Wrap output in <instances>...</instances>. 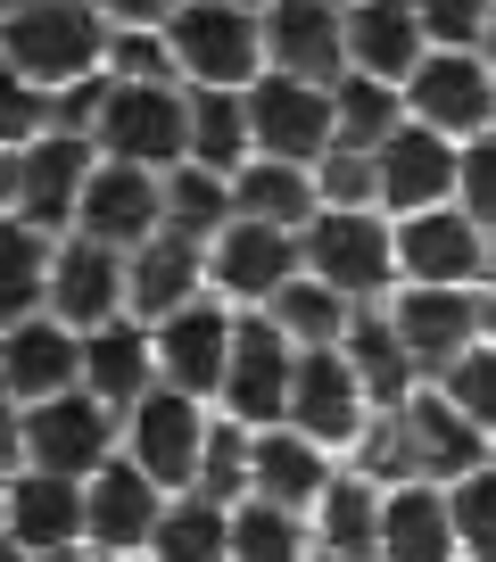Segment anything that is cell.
<instances>
[{
	"label": "cell",
	"instance_id": "obj_15",
	"mask_svg": "<svg viewBox=\"0 0 496 562\" xmlns=\"http://www.w3.org/2000/svg\"><path fill=\"white\" fill-rule=\"evenodd\" d=\"M158 521H166V488L133 456L100 463V472L83 480V546H100V554H142V546L158 538Z\"/></svg>",
	"mask_w": 496,
	"mask_h": 562
},
{
	"label": "cell",
	"instance_id": "obj_44",
	"mask_svg": "<svg viewBox=\"0 0 496 562\" xmlns=\"http://www.w3.org/2000/svg\"><path fill=\"white\" fill-rule=\"evenodd\" d=\"M406 9H414V25H422L430 50H480L496 0H406Z\"/></svg>",
	"mask_w": 496,
	"mask_h": 562
},
{
	"label": "cell",
	"instance_id": "obj_38",
	"mask_svg": "<svg viewBox=\"0 0 496 562\" xmlns=\"http://www.w3.org/2000/svg\"><path fill=\"white\" fill-rule=\"evenodd\" d=\"M166 182V232H182V240H199L207 248L215 232L232 224V175H207V166H174V175H158Z\"/></svg>",
	"mask_w": 496,
	"mask_h": 562
},
{
	"label": "cell",
	"instance_id": "obj_51",
	"mask_svg": "<svg viewBox=\"0 0 496 562\" xmlns=\"http://www.w3.org/2000/svg\"><path fill=\"white\" fill-rule=\"evenodd\" d=\"M480 58H488V75H496V9H488V34H480Z\"/></svg>",
	"mask_w": 496,
	"mask_h": 562
},
{
	"label": "cell",
	"instance_id": "obj_20",
	"mask_svg": "<svg viewBox=\"0 0 496 562\" xmlns=\"http://www.w3.org/2000/svg\"><path fill=\"white\" fill-rule=\"evenodd\" d=\"M83 389V331H67L58 315H34L18 331H0V397L42 405Z\"/></svg>",
	"mask_w": 496,
	"mask_h": 562
},
{
	"label": "cell",
	"instance_id": "obj_8",
	"mask_svg": "<svg viewBox=\"0 0 496 562\" xmlns=\"http://www.w3.org/2000/svg\"><path fill=\"white\" fill-rule=\"evenodd\" d=\"M406 116L430 124V133H447L463 149V140L496 133V75L480 50H422V67L406 75Z\"/></svg>",
	"mask_w": 496,
	"mask_h": 562
},
{
	"label": "cell",
	"instance_id": "obj_45",
	"mask_svg": "<svg viewBox=\"0 0 496 562\" xmlns=\"http://www.w3.org/2000/svg\"><path fill=\"white\" fill-rule=\"evenodd\" d=\"M50 133V91H34L9 58H0V149H25V140Z\"/></svg>",
	"mask_w": 496,
	"mask_h": 562
},
{
	"label": "cell",
	"instance_id": "obj_1",
	"mask_svg": "<svg viewBox=\"0 0 496 562\" xmlns=\"http://www.w3.org/2000/svg\"><path fill=\"white\" fill-rule=\"evenodd\" d=\"M108 34H116V25H108L91 0H42V9L0 25V58L34 91H67V83L108 75Z\"/></svg>",
	"mask_w": 496,
	"mask_h": 562
},
{
	"label": "cell",
	"instance_id": "obj_3",
	"mask_svg": "<svg viewBox=\"0 0 496 562\" xmlns=\"http://www.w3.org/2000/svg\"><path fill=\"white\" fill-rule=\"evenodd\" d=\"M166 42L191 91H248L266 75V18L240 0H182Z\"/></svg>",
	"mask_w": 496,
	"mask_h": 562
},
{
	"label": "cell",
	"instance_id": "obj_58",
	"mask_svg": "<svg viewBox=\"0 0 496 562\" xmlns=\"http://www.w3.org/2000/svg\"><path fill=\"white\" fill-rule=\"evenodd\" d=\"M331 9H356V0H331Z\"/></svg>",
	"mask_w": 496,
	"mask_h": 562
},
{
	"label": "cell",
	"instance_id": "obj_40",
	"mask_svg": "<svg viewBox=\"0 0 496 562\" xmlns=\"http://www.w3.org/2000/svg\"><path fill=\"white\" fill-rule=\"evenodd\" d=\"M447 513H455V546H463V554L496 562V463L463 472L455 488H447Z\"/></svg>",
	"mask_w": 496,
	"mask_h": 562
},
{
	"label": "cell",
	"instance_id": "obj_41",
	"mask_svg": "<svg viewBox=\"0 0 496 562\" xmlns=\"http://www.w3.org/2000/svg\"><path fill=\"white\" fill-rule=\"evenodd\" d=\"M248 447H257V430H240V422H215L207 430V456H199V496H215V505H248Z\"/></svg>",
	"mask_w": 496,
	"mask_h": 562
},
{
	"label": "cell",
	"instance_id": "obj_43",
	"mask_svg": "<svg viewBox=\"0 0 496 562\" xmlns=\"http://www.w3.org/2000/svg\"><path fill=\"white\" fill-rule=\"evenodd\" d=\"M315 191H323V207H339V215L381 207V158H364V149H331V158L315 166Z\"/></svg>",
	"mask_w": 496,
	"mask_h": 562
},
{
	"label": "cell",
	"instance_id": "obj_30",
	"mask_svg": "<svg viewBox=\"0 0 496 562\" xmlns=\"http://www.w3.org/2000/svg\"><path fill=\"white\" fill-rule=\"evenodd\" d=\"M232 207L248 224H273V232H306L323 215V191H315V166H282V158H248L232 175Z\"/></svg>",
	"mask_w": 496,
	"mask_h": 562
},
{
	"label": "cell",
	"instance_id": "obj_28",
	"mask_svg": "<svg viewBox=\"0 0 496 562\" xmlns=\"http://www.w3.org/2000/svg\"><path fill=\"white\" fill-rule=\"evenodd\" d=\"M422 25H414L406 0H356L348 9V75H381V83L406 91V75L422 67Z\"/></svg>",
	"mask_w": 496,
	"mask_h": 562
},
{
	"label": "cell",
	"instance_id": "obj_7",
	"mask_svg": "<svg viewBox=\"0 0 496 562\" xmlns=\"http://www.w3.org/2000/svg\"><path fill=\"white\" fill-rule=\"evenodd\" d=\"M207 397H182V389H149L133 414H124V456L142 463L149 480H158L166 496L199 488V456H207Z\"/></svg>",
	"mask_w": 496,
	"mask_h": 562
},
{
	"label": "cell",
	"instance_id": "obj_54",
	"mask_svg": "<svg viewBox=\"0 0 496 562\" xmlns=\"http://www.w3.org/2000/svg\"><path fill=\"white\" fill-rule=\"evenodd\" d=\"M34 562H83V546H67V554H34Z\"/></svg>",
	"mask_w": 496,
	"mask_h": 562
},
{
	"label": "cell",
	"instance_id": "obj_55",
	"mask_svg": "<svg viewBox=\"0 0 496 562\" xmlns=\"http://www.w3.org/2000/svg\"><path fill=\"white\" fill-rule=\"evenodd\" d=\"M488 290H496V232H488Z\"/></svg>",
	"mask_w": 496,
	"mask_h": 562
},
{
	"label": "cell",
	"instance_id": "obj_17",
	"mask_svg": "<svg viewBox=\"0 0 496 562\" xmlns=\"http://www.w3.org/2000/svg\"><path fill=\"white\" fill-rule=\"evenodd\" d=\"M455 166L463 149L430 124H406V133L381 140V215L406 224V215H430V207H455Z\"/></svg>",
	"mask_w": 496,
	"mask_h": 562
},
{
	"label": "cell",
	"instance_id": "obj_24",
	"mask_svg": "<svg viewBox=\"0 0 496 562\" xmlns=\"http://www.w3.org/2000/svg\"><path fill=\"white\" fill-rule=\"evenodd\" d=\"M0 529L25 546V554H67L83 546V480H58V472H9V513Z\"/></svg>",
	"mask_w": 496,
	"mask_h": 562
},
{
	"label": "cell",
	"instance_id": "obj_57",
	"mask_svg": "<svg viewBox=\"0 0 496 562\" xmlns=\"http://www.w3.org/2000/svg\"><path fill=\"white\" fill-rule=\"evenodd\" d=\"M0 513H9V480H0Z\"/></svg>",
	"mask_w": 496,
	"mask_h": 562
},
{
	"label": "cell",
	"instance_id": "obj_12",
	"mask_svg": "<svg viewBox=\"0 0 496 562\" xmlns=\"http://www.w3.org/2000/svg\"><path fill=\"white\" fill-rule=\"evenodd\" d=\"M290 430H306L315 447H364L372 397L356 381V364L339 348H298V381H290Z\"/></svg>",
	"mask_w": 496,
	"mask_h": 562
},
{
	"label": "cell",
	"instance_id": "obj_26",
	"mask_svg": "<svg viewBox=\"0 0 496 562\" xmlns=\"http://www.w3.org/2000/svg\"><path fill=\"white\" fill-rule=\"evenodd\" d=\"M83 389L108 405V414H133V405L158 389V348H149V323H100L83 331Z\"/></svg>",
	"mask_w": 496,
	"mask_h": 562
},
{
	"label": "cell",
	"instance_id": "obj_52",
	"mask_svg": "<svg viewBox=\"0 0 496 562\" xmlns=\"http://www.w3.org/2000/svg\"><path fill=\"white\" fill-rule=\"evenodd\" d=\"M0 562H34V554H25V546L9 538V529H0Z\"/></svg>",
	"mask_w": 496,
	"mask_h": 562
},
{
	"label": "cell",
	"instance_id": "obj_9",
	"mask_svg": "<svg viewBox=\"0 0 496 562\" xmlns=\"http://www.w3.org/2000/svg\"><path fill=\"white\" fill-rule=\"evenodd\" d=\"M306 273V248H298V232H273V224H248V215H232L224 232L207 240V281L224 290L232 306H273L282 299V281H298Z\"/></svg>",
	"mask_w": 496,
	"mask_h": 562
},
{
	"label": "cell",
	"instance_id": "obj_13",
	"mask_svg": "<svg viewBox=\"0 0 496 562\" xmlns=\"http://www.w3.org/2000/svg\"><path fill=\"white\" fill-rule=\"evenodd\" d=\"M75 232L100 240V248H116V257H133L142 240H158V232H166V182L149 175V166H116V158L91 166Z\"/></svg>",
	"mask_w": 496,
	"mask_h": 562
},
{
	"label": "cell",
	"instance_id": "obj_25",
	"mask_svg": "<svg viewBox=\"0 0 496 562\" xmlns=\"http://www.w3.org/2000/svg\"><path fill=\"white\" fill-rule=\"evenodd\" d=\"M323 488H331V447H315L306 430H290V422L257 430V447H248V496L290 505V513H315Z\"/></svg>",
	"mask_w": 496,
	"mask_h": 562
},
{
	"label": "cell",
	"instance_id": "obj_27",
	"mask_svg": "<svg viewBox=\"0 0 496 562\" xmlns=\"http://www.w3.org/2000/svg\"><path fill=\"white\" fill-rule=\"evenodd\" d=\"M381 562H463L447 488H430V480H397V488L381 496Z\"/></svg>",
	"mask_w": 496,
	"mask_h": 562
},
{
	"label": "cell",
	"instance_id": "obj_56",
	"mask_svg": "<svg viewBox=\"0 0 496 562\" xmlns=\"http://www.w3.org/2000/svg\"><path fill=\"white\" fill-rule=\"evenodd\" d=\"M240 9H257V18H266V9H273V0H240Z\"/></svg>",
	"mask_w": 496,
	"mask_h": 562
},
{
	"label": "cell",
	"instance_id": "obj_11",
	"mask_svg": "<svg viewBox=\"0 0 496 562\" xmlns=\"http://www.w3.org/2000/svg\"><path fill=\"white\" fill-rule=\"evenodd\" d=\"M232 331H240V315H232L224 299H199V306H182V315L149 323V348H158V381H166V389H182V397H224Z\"/></svg>",
	"mask_w": 496,
	"mask_h": 562
},
{
	"label": "cell",
	"instance_id": "obj_37",
	"mask_svg": "<svg viewBox=\"0 0 496 562\" xmlns=\"http://www.w3.org/2000/svg\"><path fill=\"white\" fill-rule=\"evenodd\" d=\"M232 562H315V529H306V513L248 496V505H232Z\"/></svg>",
	"mask_w": 496,
	"mask_h": 562
},
{
	"label": "cell",
	"instance_id": "obj_22",
	"mask_svg": "<svg viewBox=\"0 0 496 562\" xmlns=\"http://www.w3.org/2000/svg\"><path fill=\"white\" fill-rule=\"evenodd\" d=\"M50 315L67 331H100V323H124V257L83 232L50 248Z\"/></svg>",
	"mask_w": 496,
	"mask_h": 562
},
{
	"label": "cell",
	"instance_id": "obj_16",
	"mask_svg": "<svg viewBox=\"0 0 496 562\" xmlns=\"http://www.w3.org/2000/svg\"><path fill=\"white\" fill-rule=\"evenodd\" d=\"M266 75H298V83L331 91L348 75V9H331V0H273L266 9Z\"/></svg>",
	"mask_w": 496,
	"mask_h": 562
},
{
	"label": "cell",
	"instance_id": "obj_42",
	"mask_svg": "<svg viewBox=\"0 0 496 562\" xmlns=\"http://www.w3.org/2000/svg\"><path fill=\"white\" fill-rule=\"evenodd\" d=\"M439 397L455 405L472 430H488V439H496V339H480L463 364H447V372H439Z\"/></svg>",
	"mask_w": 496,
	"mask_h": 562
},
{
	"label": "cell",
	"instance_id": "obj_39",
	"mask_svg": "<svg viewBox=\"0 0 496 562\" xmlns=\"http://www.w3.org/2000/svg\"><path fill=\"white\" fill-rule=\"evenodd\" d=\"M108 83H182L166 25H116L108 34Z\"/></svg>",
	"mask_w": 496,
	"mask_h": 562
},
{
	"label": "cell",
	"instance_id": "obj_10",
	"mask_svg": "<svg viewBox=\"0 0 496 562\" xmlns=\"http://www.w3.org/2000/svg\"><path fill=\"white\" fill-rule=\"evenodd\" d=\"M290 381H298V348L273 331V315H240L232 372H224V414L240 430H273V422H290Z\"/></svg>",
	"mask_w": 496,
	"mask_h": 562
},
{
	"label": "cell",
	"instance_id": "obj_34",
	"mask_svg": "<svg viewBox=\"0 0 496 562\" xmlns=\"http://www.w3.org/2000/svg\"><path fill=\"white\" fill-rule=\"evenodd\" d=\"M331 108H339V149H364V158H381V140L414 124L406 116V91L381 83V75H339Z\"/></svg>",
	"mask_w": 496,
	"mask_h": 562
},
{
	"label": "cell",
	"instance_id": "obj_48",
	"mask_svg": "<svg viewBox=\"0 0 496 562\" xmlns=\"http://www.w3.org/2000/svg\"><path fill=\"white\" fill-rule=\"evenodd\" d=\"M108 25H174V9L182 0H91Z\"/></svg>",
	"mask_w": 496,
	"mask_h": 562
},
{
	"label": "cell",
	"instance_id": "obj_53",
	"mask_svg": "<svg viewBox=\"0 0 496 562\" xmlns=\"http://www.w3.org/2000/svg\"><path fill=\"white\" fill-rule=\"evenodd\" d=\"M25 9H42V0H0V25H9V18H25Z\"/></svg>",
	"mask_w": 496,
	"mask_h": 562
},
{
	"label": "cell",
	"instance_id": "obj_31",
	"mask_svg": "<svg viewBox=\"0 0 496 562\" xmlns=\"http://www.w3.org/2000/svg\"><path fill=\"white\" fill-rule=\"evenodd\" d=\"M381 480H364V472H348V480H331L323 488V505H315V554H339V562H381Z\"/></svg>",
	"mask_w": 496,
	"mask_h": 562
},
{
	"label": "cell",
	"instance_id": "obj_47",
	"mask_svg": "<svg viewBox=\"0 0 496 562\" xmlns=\"http://www.w3.org/2000/svg\"><path fill=\"white\" fill-rule=\"evenodd\" d=\"M100 108H108V75H91V83H67V91H50V133H75V140H91Z\"/></svg>",
	"mask_w": 496,
	"mask_h": 562
},
{
	"label": "cell",
	"instance_id": "obj_6",
	"mask_svg": "<svg viewBox=\"0 0 496 562\" xmlns=\"http://www.w3.org/2000/svg\"><path fill=\"white\" fill-rule=\"evenodd\" d=\"M248 133H257V158L323 166L339 149V108H331V91H323V83L257 75V83H248Z\"/></svg>",
	"mask_w": 496,
	"mask_h": 562
},
{
	"label": "cell",
	"instance_id": "obj_32",
	"mask_svg": "<svg viewBox=\"0 0 496 562\" xmlns=\"http://www.w3.org/2000/svg\"><path fill=\"white\" fill-rule=\"evenodd\" d=\"M50 232L34 224H0V331L50 315Z\"/></svg>",
	"mask_w": 496,
	"mask_h": 562
},
{
	"label": "cell",
	"instance_id": "obj_23",
	"mask_svg": "<svg viewBox=\"0 0 496 562\" xmlns=\"http://www.w3.org/2000/svg\"><path fill=\"white\" fill-rule=\"evenodd\" d=\"M390 323H397V339H406V356H414V372H447V364H463V356L480 348V299L472 290H397L390 299Z\"/></svg>",
	"mask_w": 496,
	"mask_h": 562
},
{
	"label": "cell",
	"instance_id": "obj_33",
	"mask_svg": "<svg viewBox=\"0 0 496 562\" xmlns=\"http://www.w3.org/2000/svg\"><path fill=\"white\" fill-rule=\"evenodd\" d=\"M248 158H257L248 91H191V166H207V175H240Z\"/></svg>",
	"mask_w": 496,
	"mask_h": 562
},
{
	"label": "cell",
	"instance_id": "obj_21",
	"mask_svg": "<svg viewBox=\"0 0 496 562\" xmlns=\"http://www.w3.org/2000/svg\"><path fill=\"white\" fill-rule=\"evenodd\" d=\"M207 299V248L182 240V232H158L124 257V315L133 323H166L182 306Z\"/></svg>",
	"mask_w": 496,
	"mask_h": 562
},
{
	"label": "cell",
	"instance_id": "obj_18",
	"mask_svg": "<svg viewBox=\"0 0 496 562\" xmlns=\"http://www.w3.org/2000/svg\"><path fill=\"white\" fill-rule=\"evenodd\" d=\"M397 439H406V472L430 480V488H455L463 472L488 463V430H472L439 389H414V397L397 405Z\"/></svg>",
	"mask_w": 496,
	"mask_h": 562
},
{
	"label": "cell",
	"instance_id": "obj_50",
	"mask_svg": "<svg viewBox=\"0 0 496 562\" xmlns=\"http://www.w3.org/2000/svg\"><path fill=\"white\" fill-rule=\"evenodd\" d=\"M0 224H18V149H0Z\"/></svg>",
	"mask_w": 496,
	"mask_h": 562
},
{
	"label": "cell",
	"instance_id": "obj_35",
	"mask_svg": "<svg viewBox=\"0 0 496 562\" xmlns=\"http://www.w3.org/2000/svg\"><path fill=\"white\" fill-rule=\"evenodd\" d=\"M257 315H273V331H282L290 348H339V339H348V323H356V306L339 299L331 281L298 273V281H282V299L257 306Z\"/></svg>",
	"mask_w": 496,
	"mask_h": 562
},
{
	"label": "cell",
	"instance_id": "obj_29",
	"mask_svg": "<svg viewBox=\"0 0 496 562\" xmlns=\"http://www.w3.org/2000/svg\"><path fill=\"white\" fill-rule=\"evenodd\" d=\"M339 356L356 364V381H364V397L381 405V414H397V405L414 397V381H422V372H414V356H406V339H397V323H390V306H356Z\"/></svg>",
	"mask_w": 496,
	"mask_h": 562
},
{
	"label": "cell",
	"instance_id": "obj_36",
	"mask_svg": "<svg viewBox=\"0 0 496 562\" xmlns=\"http://www.w3.org/2000/svg\"><path fill=\"white\" fill-rule=\"evenodd\" d=\"M149 562H232V505H215V496H166Z\"/></svg>",
	"mask_w": 496,
	"mask_h": 562
},
{
	"label": "cell",
	"instance_id": "obj_59",
	"mask_svg": "<svg viewBox=\"0 0 496 562\" xmlns=\"http://www.w3.org/2000/svg\"><path fill=\"white\" fill-rule=\"evenodd\" d=\"M315 562H339V554H315Z\"/></svg>",
	"mask_w": 496,
	"mask_h": 562
},
{
	"label": "cell",
	"instance_id": "obj_5",
	"mask_svg": "<svg viewBox=\"0 0 496 562\" xmlns=\"http://www.w3.org/2000/svg\"><path fill=\"white\" fill-rule=\"evenodd\" d=\"M124 456V414H108L91 389H67V397L25 405V463L58 480H91L100 463Z\"/></svg>",
	"mask_w": 496,
	"mask_h": 562
},
{
	"label": "cell",
	"instance_id": "obj_14",
	"mask_svg": "<svg viewBox=\"0 0 496 562\" xmlns=\"http://www.w3.org/2000/svg\"><path fill=\"white\" fill-rule=\"evenodd\" d=\"M397 273H406L414 290H472V281H488V232L463 207L406 215V224H397Z\"/></svg>",
	"mask_w": 496,
	"mask_h": 562
},
{
	"label": "cell",
	"instance_id": "obj_46",
	"mask_svg": "<svg viewBox=\"0 0 496 562\" xmlns=\"http://www.w3.org/2000/svg\"><path fill=\"white\" fill-rule=\"evenodd\" d=\"M455 207L472 215L480 232H496V133L463 140V166H455Z\"/></svg>",
	"mask_w": 496,
	"mask_h": 562
},
{
	"label": "cell",
	"instance_id": "obj_49",
	"mask_svg": "<svg viewBox=\"0 0 496 562\" xmlns=\"http://www.w3.org/2000/svg\"><path fill=\"white\" fill-rule=\"evenodd\" d=\"M25 472V405L18 397H0V480Z\"/></svg>",
	"mask_w": 496,
	"mask_h": 562
},
{
	"label": "cell",
	"instance_id": "obj_19",
	"mask_svg": "<svg viewBox=\"0 0 496 562\" xmlns=\"http://www.w3.org/2000/svg\"><path fill=\"white\" fill-rule=\"evenodd\" d=\"M83 182H91V140H75V133L25 140V149H18V224L75 232V215H83Z\"/></svg>",
	"mask_w": 496,
	"mask_h": 562
},
{
	"label": "cell",
	"instance_id": "obj_4",
	"mask_svg": "<svg viewBox=\"0 0 496 562\" xmlns=\"http://www.w3.org/2000/svg\"><path fill=\"white\" fill-rule=\"evenodd\" d=\"M298 248H306V273L315 281H331L348 306H372V299H390L397 281V224L381 207H356V215H339V207H323L315 224L298 232Z\"/></svg>",
	"mask_w": 496,
	"mask_h": 562
},
{
	"label": "cell",
	"instance_id": "obj_2",
	"mask_svg": "<svg viewBox=\"0 0 496 562\" xmlns=\"http://www.w3.org/2000/svg\"><path fill=\"white\" fill-rule=\"evenodd\" d=\"M91 149L116 166H149V175L191 166V83H108Z\"/></svg>",
	"mask_w": 496,
	"mask_h": 562
}]
</instances>
